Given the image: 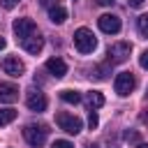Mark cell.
<instances>
[{
    "label": "cell",
    "instance_id": "f546056e",
    "mask_svg": "<svg viewBox=\"0 0 148 148\" xmlns=\"http://www.w3.org/2000/svg\"><path fill=\"white\" fill-rule=\"evenodd\" d=\"M146 92H148V90H146Z\"/></svg>",
    "mask_w": 148,
    "mask_h": 148
},
{
    "label": "cell",
    "instance_id": "277c9868",
    "mask_svg": "<svg viewBox=\"0 0 148 148\" xmlns=\"http://www.w3.org/2000/svg\"><path fill=\"white\" fill-rule=\"evenodd\" d=\"M12 30H14V35H16V39H28V37H32L35 32H37V25H35V21L32 18H16L14 23H12Z\"/></svg>",
    "mask_w": 148,
    "mask_h": 148
},
{
    "label": "cell",
    "instance_id": "4fadbf2b",
    "mask_svg": "<svg viewBox=\"0 0 148 148\" xmlns=\"http://www.w3.org/2000/svg\"><path fill=\"white\" fill-rule=\"evenodd\" d=\"M86 104H88V109H90V111H95V109L104 106V95H102V92H97V90H92V92H88V95H86Z\"/></svg>",
    "mask_w": 148,
    "mask_h": 148
},
{
    "label": "cell",
    "instance_id": "30bf717a",
    "mask_svg": "<svg viewBox=\"0 0 148 148\" xmlns=\"http://www.w3.org/2000/svg\"><path fill=\"white\" fill-rule=\"evenodd\" d=\"M18 99V88L14 83H0V104H12Z\"/></svg>",
    "mask_w": 148,
    "mask_h": 148
},
{
    "label": "cell",
    "instance_id": "cb8c5ba5",
    "mask_svg": "<svg viewBox=\"0 0 148 148\" xmlns=\"http://www.w3.org/2000/svg\"><path fill=\"white\" fill-rule=\"evenodd\" d=\"M127 2H130V7H143L146 0H127Z\"/></svg>",
    "mask_w": 148,
    "mask_h": 148
},
{
    "label": "cell",
    "instance_id": "8992f818",
    "mask_svg": "<svg viewBox=\"0 0 148 148\" xmlns=\"http://www.w3.org/2000/svg\"><path fill=\"white\" fill-rule=\"evenodd\" d=\"M113 88H116V92L120 97H127L134 90V76H132V72H120L116 76V81H113Z\"/></svg>",
    "mask_w": 148,
    "mask_h": 148
},
{
    "label": "cell",
    "instance_id": "d4e9b609",
    "mask_svg": "<svg viewBox=\"0 0 148 148\" xmlns=\"http://www.w3.org/2000/svg\"><path fill=\"white\" fill-rule=\"evenodd\" d=\"M95 2H97V5H102V7H109V5H113L116 0H95Z\"/></svg>",
    "mask_w": 148,
    "mask_h": 148
},
{
    "label": "cell",
    "instance_id": "603a6c76",
    "mask_svg": "<svg viewBox=\"0 0 148 148\" xmlns=\"http://www.w3.org/2000/svg\"><path fill=\"white\" fill-rule=\"evenodd\" d=\"M125 139L127 141H139V134L136 132H125Z\"/></svg>",
    "mask_w": 148,
    "mask_h": 148
},
{
    "label": "cell",
    "instance_id": "5bb4252c",
    "mask_svg": "<svg viewBox=\"0 0 148 148\" xmlns=\"http://www.w3.org/2000/svg\"><path fill=\"white\" fill-rule=\"evenodd\" d=\"M49 18H51L53 23H65V18H67V9L60 7V5H53V7H49Z\"/></svg>",
    "mask_w": 148,
    "mask_h": 148
},
{
    "label": "cell",
    "instance_id": "d6986e66",
    "mask_svg": "<svg viewBox=\"0 0 148 148\" xmlns=\"http://www.w3.org/2000/svg\"><path fill=\"white\" fill-rule=\"evenodd\" d=\"M51 148H74L69 141H65V139H58V141H53V146Z\"/></svg>",
    "mask_w": 148,
    "mask_h": 148
},
{
    "label": "cell",
    "instance_id": "7a4b0ae2",
    "mask_svg": "<svg viewBox=\"0 0 148 148\" xmlns=\"http://www.w3.org/2000/svg\"><path fill=\"white\" fill-rule=\"evenodd\" d=\"M46 134H49V130H46L44 125H35V123H30V125H25V127H23V139H25L32 148L44 146Z\"/></svg>",
    "mask_w": 148,
    "mask_h": 148
},
{
    "label": "cell",
    "instance_id": "8fae6325",
    "mask_svg": "<svg viewBox=\"0 0 148 148\" xmlns=\"http://www.w3.org/2000/svg\"><path fill=\"white\" fill-rule=\"evenodd\" d=\"M21 44H23V49H25L28 53H32V56H37V53H39V51L44 49V37H42L39 32H35L32 37H28V39H23Z\"/></svg>",
    "mask_w": 148,
    "mask_h": 148
},
{
    "label": "cell",
    "instance_id": "52a82bcc",
    "mask_svg": "<svg viewBox=\"0 0 148 148\" xmlns=\"http://www.w3.org/2000/svg\"><path fill=\"white\" fill-rule=\"evenodd\" d=\"M0 67H2V72H5V74L14 76V79H18V76L25 72V65H23V62H21L16 56H7V58H2Z\"/></svg>",
    "mask_w": 148,
    "mask_h": 148
},
{
    "label": "cell",
    "instance_id": "5b68a950",
    "mask_svg": "<svg viewBox=\"0 0 148 148\" xmlns=\"http://www.w3.org/2000/svg\"><path fill=\"white\" fill-rule=\"evenodd\" d=\"M130 51H132V46L127 44V42H118V44H111L109 46V60L106 62H111V65H120V62H125L127 58H130Z\"/></svg>",
    "mask_w": 148,
    "mask_h": 148
},
{
    "label": "cell",
    "instance_id": "44dd1931",
    "mask_svg": "<svg viewBox=\"0 0 148 148\" xmlns=\"http://www.w3.org/2000/svg\"><path fill=\"white\" fill-rule=\"evenodd\" d=\"M139 65H141L143 69H148V51H143V53L139 56Z\"/></svg>",
    "mask_w": 148,
    "mask_h": 148
},
{
    "label": "cell",
    "instance_id": "ba28073f",
    "mask_svg": "<svg viewBox=\"0 0 148 148\" xmlns=\"http://www.w3.org/2000/svg\"><path fill=\"white\" fill-rule=\"evenodd\" d=\"M25 104H28V109L30 111H35V113H42V111H46V97H44V92H39V90H28V95H25Z\"/></svg>",
    "mask_w": 148,
    "mask_h": 148
},
{
    "label": "cell",
    "instance_id": "6da1fadb",
    "mask_svg": "<svg viewBox=\"0 0 148 148\" xmlns=\"http://www.w3.org/2000/svg\"><path fill=\"white\" fill-rule=\"evenodd\" d=\"M74 46H76L79 53H92L95 46H97V39L88 28H79L74 32Z\"/></svg>",
    "mask_w": 148,
    "mask_h": 148
},
{
    "label": "cell",
    "instance_id": "ffe728a7",
    "mask_svg": "<svg viewBox=\"0 0 148 148\" xmlns=\"http://www.w3.org/2000/svg\"><path fill=\"white\" fill-rule=\"evenodd\" d=\"M97 123H99V120H97V113H95V111H90V116H88V125H90V130H95V127H97Z\"/></svg>",
    "mask_w": 148,
    "mask_h": 148
},
{
    "label": "cell",
    "instance_id": "9a60e30c",
    "mask_svg": "<svg viewBox=\"0 0 148 148\" xmlns=\"http://www.w3.org/2000/svg\"><path fill=\"white\" fill-rule=\"evenodd\" d=\"M60 99L67 102V104H79V102H81V95H79L76 90H62V92H60Z\"/></svg>",
    "mask_w": 148,
    "mask_h": 148
},
{
    "label": "cell",
    "instance_id": "4316f807",
    "mask_svg": "<svg viewBox=\"0 0 148 148\" xmlns=\"http://www.w3.org/2000/svg\"><path fill=\"white\" fill-rule=\"evenodd\" d=\"M5 44H7V42H5V39H2V37H0V51H2V49H5Z\"/></svg>",
    "mask_w": 148,
    "mask_h": 148
},
{
    "label": "cell",
    "instance_id": "f1b7e54d",
    "mask_svg": "<svg viewBox=\"0 0 148 148\" xmlns=\"http://www.w3.org/2000/svg\"><path fill=\"white\" fill-rule=\"evenodd\" d=\"M88 148H99V146H95V143H90V146H88Z\"/></svg>",
    "mask_w": 148,
    "mask_h": 148
},
{
    "label": "cell",
    "instance_id": "ac0fdd59",
    "mask_svg": "<svg viewBox=\"0 0 148 148\" xmlns=\"http://www.w3.org/2000/svg\"><path fill=\"white\" fill-rule=\"evenodd\" d=\"M109 65H111V62H106V65H102V67H97V69H95V76H97V79H106V72H109Z\"/></svg>",
    "mask_w": 148,
    "mask_h": 148
},
{
    "label": "cell",
    "instance_id": "e0dca14e",
    "mask_svg": "<svg viewBox=\"0 0 148 148\" xmlns=\"http://www.w3.org/2000/svg\"><path fill=\"white\" fill-rule=\"evenodd\" d=\"M136 28H139L141 37H146V39H148V14L139 16V21H136Z\"/></svg>",
    "mask_w": 148,
    "mask_h": 148
},
{
    "label": "cell",
    "instance_id": "484cf974",
    "mask_svg": "<svg viewBox=\"0 0 148 148\" xmlns=\"http://www.w3.org/2000/svg\"><path fill=\"white\" fill-rule=\"evenodd\" d=\"M53 2L56 0H39V5H44V7H53Z\"/></svg>",
    "mask_w": 148,
    "mask_h": 148
},
{
    "label": "cell",
    "instance_id": "7c38bea8",
    "mask_svg": "<svg viewBox=\"0 0 148 148\" xmlns=\"http://www.w3.org/2000/svg\"><path fill=\"white\" fill-rule=\"evenodd\" d=\"M46 69H49L56 79H62V76L67 74V65H65L62 58H49V60H46Z\"/></svg>",
    "mask_w": 148,
    "mask_h": 148
},
{
    "label": "cell",
    "instance_id": "3957f363",
    "mask_svg": "<svg viewBox=\"0 0 148 148\" xmlns=\"http://www.w3.org/2000/svg\"><path fill=\"white\" fill-rule=\"evenodd\" d=\"M56 125H58L62 132H67V134H79V132L83 130L81 120H79L74 113H67V111H60V113H56Z\"/></svg>",
    "mask_w": 148,
    "mask_h": 148
},
{
    "label": "cell",
    "instance_id": "9c48e42d",
    "mask_svg": "<svg viewBox=\"0 0 148 148\" xmlns=\"http://www.w3.org/2000/svg\"><path fill=\"white\" fill-rule=\"evenodd\" d=\"M97 25H99L102 32H106V35H116V32L120 30V18H118L116 14H102V16L97 18Z\"/></svg>",
    "mask_w": 148,
    "mask_h": 148
},
{
    "label": "cell",
    "instance_id": "7402d4cb",
    "mask_svg": "<svg viewBox=\"0 0 148 148\" xmlns=\"http://www.w3.org/2000/svg\"><path fill=\"white\" fill-rule=\"evenodd\" d=\"M0 5H2L5 9H14V7L18 5V0H0Z\"/></svg>",
    "mask_w": 148,
    "mask_h": 148
},
{
    "label": "cell",
    "instance_id": "83f0119b",
    "mask_svg": "<svg viewBox=\"0 0 148 148\" xmlns=\"http://www.w3.org/2000/svg\"><path fill=\"white\" fill-rule=\"evenodd\" d=\"M136 148H148V143H139V146H136Z\"/></svg>",
    "mask_w": 148,
    "mask_h": 148
},
{
    "label": "cell",
    "instance_id": "2e32d148",
    "mask_svg": "<svg viewBox=\"0 0 148 148\" xmlns=\"http://www.w3.org/2000/svg\"><path fill=\"white\" fill-rule=\"evenodd\" d=\"M16 118V109H0V127L9 125Z\"/></svg>",
    "mask_w": 148,
    "mask_h": 148
}]
</instances>
